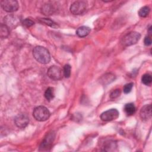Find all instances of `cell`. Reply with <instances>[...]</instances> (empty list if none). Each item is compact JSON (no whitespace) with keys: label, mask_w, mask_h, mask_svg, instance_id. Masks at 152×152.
Instances as JSON below:
<instances>
[{"label":"cell","mask_w":152,"mask_h":152,"mask_svg":"<svg viewBox=\"0 0 152 152\" xmlns=\"http://www.w3.org/2000/svg\"><path fill=\"white\" fill-rule=\"evenodd\" d=\"M133 86H134V84L132 83H129L125 84L123 88V91H124V93L128 94V93H130L133 87Z\"/></svg>","instance_id":"cell-23"},{"label":"cell","mask_w":152,"mask_h":152,"mask_svg":"<svg viewBox=\"0 0 152 152\" xmlns=\"http://www.w3.org/2000/svg\"><path fill=\"white\" fill-rule=\"evenodd\" d=\"M71 69V67L69 64H66L64 66L63 74L65 78H69L70 77Z\"/></svg>","instance_id":"cell-22"},{"label":"cell","mask_w":152,"mask_h":152,"mask_svg":"<svg viewBox=\"0 0 152 152\" xmlns=\"http://www.w3.org/2000/svg\"><path fill=\"white\" fill-rule=\"evenodd\" d=\"M121 94V90L120 89H115L113 90L110 94V97L111 99H115L119 96Z\"/></svg>","instance_id":"cell-24"},{"label":"cell","mask_w":152,"mask_h":152,"mask_svg":"<svg viewBox=\"0 0 152 152\" xmlns=\"http://www.w3.org/2000/svg\"><path fill=\"white\" fill-rule=\"evenodd\" d=\"M1 5L2 9L8 12H13L19 8L18 3L15 0H1Z\"/></svg>","instance_id":"cell-5"},{"label":"cell","mask_w":152,"mask_h":152,"mask_svg":"<svg viewBox=\"0 0 152 152\" xmlns=\"http://www.w3.org/2000/svg\"><path fill=\"white\" fill-rule=\"evenodd\" d=\"M14 122L17 127L20 128H24L28 124L29 118L27 115L20 113L15 116Z\"/></svg>","instance_id":"cell-9"},{"label":"cell","mask_w":152,"mask_h":152,"mask_svg":"<svg viewBox=\"0 0 152 152\" xmlns=\"http://www.w3.org/2000/svg\"><path fill=\"white\" fill-rule=\"evenodd\" d=\"M34 21L29 18H26L23 21V24L27 27H30L33 25H34Z\"/></svg>","instance_id":"cell-25"},{"label":"cell","mask_w":152,"mask_h":152,"mask_svg":"<svg viewBox=\"0 0 152 152\" xmlns=\"http://www.w3.org/2000/svg\"><path fill=\"white\" fill-rule=\"evenodd\" d=\"M140 116L142 121H147L151 118V105L146 104L142 107L140 112Z\"/></svg>","instance_id":"cell-10"},{"label":"cell","mask_w":152,"mask_h":152,"mask_svg":"<svg viewBox=\"0 0 152 152\" xmlns=\"http://www.w3.org/2000/svg\"><path fill=\"white\" fill-rule=\"evenodd\" d=\"M142 83L146 86H150L152 81V78L150 74H145L141 77Z\"/></svg>","instance_id":"cell-19"},{"label":"cell","mask_w":152,"mask_h":152,"mask_svg":"<svg viewBox=\"0 0 152 152\" xmlns=\"http://www.w3.org/2000/svg\"><path fill=\"white\" fill-rule=\"evenodd\" d=\"M55 137V133L53 132H49L46 136L45 137L44 140L42 142L40 145V150H48L49 148H51L52 143L54 141Z\"/></svg>","instance_id":"cell-7"},{"label":"cell","mask_w":152,"mask_h":152,"mask_svg":"<svg viewBox=\"0 0 152 152\" xmlns=\"http://www.w3.org/2000/svg\"><path fill=\"white\" fill-rule=\"evenodd\" d=\"M141 37V34L137 31H131L127 33L122 39L123 45L128 46L137 43Z\"/></svg>","instance_id":"cell-3"},{"label":"cell","mask_w":152,"mask_h":152,"mask_svg":"<svg viewBox=\"0 0 152 152\" xmlns=\"http://www.w3.org/2000/svg\"><path fill=\"white\" fill-rule=\"evenodd\" d=\"M10 34L9 28L4 24H1L0 27V36L1 38H6Z\"/></svg>","instance_id":"cell-18"},{"label":"cell","mask_w":152,"mask_h":152,"mask_svg":"<svg viewBox=\"0 0 152 152\" xmlns=\"http://www.w3.org/2000/svg\"><path fill=\"white\" fill-rule=\"evenodd\" d=\"M115 79V76L111 73H107L103 75L100 79V83L103 85L108 84L112 81H113Z\"/></svg>","instance_id":"cell-11"},{"label":"cell","mask_w":152,"mask_h":152,"mask_svg":"<svg viewBox=\"0 0 152 152\" xmlns=\"http://www.w3.org/2000/svg\"><path fill=\"white\" fill-rule=\"evenodd\" d=\"M33 116L36 120L40 122H43L49 119L50 116V112L45 106H39L34 109Z\"/></svg>","instance_id":"cell-2"},{"label":"cell","mask_w":152,"mask_h":152,"mask_svg":"<svg viewBox=\"0 0 152 152\" xmlns=\"http://www.w3.org/2000/svg\"><path fill=\"white\" fill-rule=\"evenodd\" d=\"M144 45L145 46H150L151 44V39L150 36H146L144 39Z\"/></svg>","instance_id":"cell-26"},{"label":"cell","mask_w":152,"mask_h":152,"mask_svg":"<svg viewBox=\"0 0 152 152\" xmlns=\"http://www.w3.org/2000/svg\"><path fill=\"white\" fill-rule=\"evenodd\" d=\"M55 96L54 88L53 87H48L45 92V97L48 101L52 100Z\"/></svg>","instance_id":"cell-17"},{"label":"cell","mask_w":152,"mask_h":152,"mask_svg":"<svg viewBox=\"0 0 152 152\" xmlns=\"http://www.w3.org/2000/svg\"><path fill=\"white\" fill-rule=\"evenodd\" d=\"M48 77L52 80L58 81L62 79L64 74L63 71L58 66L53 65L49 68L47 72Z\"/></svg>","instance_id":"cell-6"},{"label":"cell","mask_w":152,"mask_h":152,"mask_svg":"<svg viewBox=\"0 0 152 152\" xmlns=\"http://www.w3.org/2000/svg\"><path fill=\"white\" fill-rule=\"evenodd\" d=\"M103 150L106 151H115L117 147V145L115 141H108L104 142L103 145Z\"/></svg>","instance_id":"cell-14"},{"label":"cell","mask_w":152,"mask_h":152,"mask_svg":"<svg viewBox=\"0 0 152 152\" xmlns=\"http://www.w3.org/2000/svg\"><path fill=\"white\" fill-rule=\"evenodd\" d=\"M119 116V112L116 109H111L103 112L100 115V119L103 121H111L117 119Z\"/></svg>","instance_id":"cell-8"},{"label":"cell","mask_w":152,"mask_h":152,"mask_svg":"<svg viewBox=\"0 0 152 152\" xmlns=\"http://www.w3.org/2000/svg\"><path fill=\"white\" fill-rule=\"evenodd\" d=\"M87 4L83 1H77L73 2L70 7V11L74 15H80L86 12Z\"/></svg>","instance_id":"cell-4"},{"label":"cell","mask_w":152,"mask_h":152,"mask_svg":"<svg viewBox=\"0 0 152 152\" xmlns=\"http://www.w3.org/2000/svg\"><path fill=\"white\" fill-rule=\"evenodd\" d=\"M42 12L46 15H52L55 11V8L53 6L50 4H46L42 6L41 9Z\"/></svg>","instance_id":"cell-15"},{"label":"cell","mask_w":152,"mask_h":152,"mask_svg":"<svg viewBox=\"0 0 152 152\" xmlns=\"http://www.w3.org/2000/svg\"><path fill=\"white\" fill-rule=\"evenodd\" d=\"M124 110H125V113H126L127 115L131 116V115H132L135 113V110H136V108H135V106H134V104L133 103H127L125 105Z\"/></svg>","instance_id":"cell-16"},{"label":"cell","mask_w":152,"mask_h":152,"mask_svg":"<svg viewBox=\"0 0 152 152\" xmlns=\"http://www.w3.org/2000/svg\"><path fill=\"white\" fill-rule=\"evenodd\" d=\"M40 21L46 25H48L52 27H56L57 26L56 23L49 18H41L40 20Z\"/></svg>","instance_id":"cell-21"},{"label":"cell","mask_w":152,"mask_h":152,"mask_svg":"<svg viewBox=\"0 0 152 152\" xmlns=\"http://www.w3.org/2000/svg\"><path fill=\"white\" fill-rule=\"evenodd\" d=\"M33 55L34 59L41 64H46L50 61V55L49 50L42 46H36L33 49Z\"/></svg>","instance_id":"cell-1"},{"label":"cell","mask_w":152,"mask_h":152,"mask_svg":"<svg viewBox=\"0 0 152 152\" xmlns=\"http://www.w3.org/2000/svg\"><path fill=\"white\" fill-rule=\"evenodd\" d=\"M90 32V28L87 26H81L77 28L76 31L77 35L80 37L87 36Z\"/></svg>","instance_id":"cell-13"},{"label":"cell","mask_w":152,"mask_h":152,"mask_svg":"<svg viewBox=\"0 0 152 152\" xmlns=\"http://www.w3.org/2000/svg\"><path fill=\"white\" fill-rule=\"evenodd\" d=\"M5 24L8 28L11 27H15V24H17L18 18L14 15H8L4 18Z\"/></svg>","instance_id":"cell-12"},{"label":"cell","mask_w":152,"mask_h":152,"mask_svg":"<svg viewBox=\"0 0 152 152\" xmlns=\"http://www.w3.org/2000/svg\"><path fill=\"white\" fill-rule=\"evenodd\" d=\"M150 9L147 6H144L140 8L138 11V15L141 17H146L150 13Z\"/></svg>","instance_id":"cell-20"}]
</instances>
